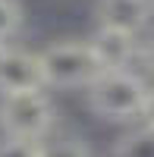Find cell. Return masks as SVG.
<instances>
[{"instance_id": "11", "label": "cell", "mask_w": 154, "mask_h": 157, "mask_svg": "<svg viewBox=\"0 0 154 157\" xmlns=\"http://www.w3.org/2000/svg\"><path fill=\"white\" fill-rule=\"evenodd\" d=\"M142 63H145V66H148V69L154 72V38L142 44Z\"/></svg>"}, {"instance_id": "10", "label": "cell", "mask_w": 154, "mask_h": 157, "mask_svg": "<svg viewBox=\"0 0 154 157\" xmlns=\"http://www.w3.org/2000/svg\"><path fill=\"white\" fill-rule=\"evenodd\" d=\"M0 157H41V141L3 135L0 138Z\"/></svg>"}, {"instance_id": "13", "label": "cell", "mask_w": 154, "mask_h": 157, "mask_svg": "<svg viewBox=\"0 0 154 157\" xmlns=\"http://www.w3.org/2000/svg\"><path fill=\"white\" fill-rule=\"evenodd\" d=\"M0 47H3V44H0Z\"/></svg>"}, {"instance_id": "2", "label": "cell", "mask_w": 154, "mask_h": 157, "mask_svg": "<svg viewBox=\"0 0 154 157\" xmlns=\"http://www.w3.org/2000/svg\"><path fill=\"white\" fill-rule=\"evenodd\" d=\"M41 66L47 88L60 91H85L104 72L98 50L91 41H54L41 50Z\"/></svg>"}, {"instance_id": "5", "label": "cell", "mask_w": 154, "mask_h": 157, "mask_svg": "<svg viewBox=\"0 0 154 157\" xmlns=\"http://www.w3.org/2000/svg\"><path fill=\"white\" fill-rule=\"evenodd\" d=\"M91 47L98 50L104 69H132L135 60H142V44L138 35L110 29V25H98V32L91 38Z\"/></svg>"}, {"instance_id": "3", "label": "cell", "mask_w": 154, "mask_h": 157, "mask_svg": "<svg viewBox=\"0 0 154 157\" xmlns=\"http://www.w3.org/2000/svg\"><path fill=\"white\" fill-rule=\"evenodd\" d=\"M57 123V107L47 88L41 91H19V94H0V132L13 138L44 141Z\"/></svg>"}, {"instance_id": "7", "label": "cell", "mask_w": 154, "mask_h": 157, "mask_svg": "<svg viewBox=\"0 0 154 157\" xmlns=\"http://www.w3.org/2000/svg\"><path fill=\"white\" fill-rule=\"evenodd\" d=\"M110 157H154V123L142 120V126L120 135L110 148Z\"/></svg>"}, {"instance_id": "12", "label": "cell", "mask_w": 154, "mask_h": 157, "mask_svg": "<svg viewBox=\"0 0 154 157\" xmlns=\"http://www.w3.org/2000/svg\"><path fill=\"white\" fill-rule=\"evenodd\" d=\"M145 120L154 123V94H151V107H148V113H145Z\"/></svg>"}, {"instance_id": "4", "label": "cell", "mask_w": 154, "mask_h": 157, "mask_svg": "<svg viewBox=\"0 0 154 157\" xmlns=\"http://www.w3.org/2000/svg\"><path fill=\"white\" fill-rule=\"evenodd\" d=\"M44 82V66L41 54L22 47H0V94H19V91H41Z\"/></svg>"}, {"instance_id": "6", "label": "cell", "mask_w": 154, "mask_h": 157, "mask_svg": "<svg viewBox=\"0 0 154 157\" xmlns=\"http://www.w3.org/2000/svg\"><path fill=\"white\" fill-rule=\"evenodd\" d=\"M98 25L142 35L154 19V0H98Z\"/></svg>"}, {"instance_id": "1", "label": "cell", "mask_w": 154, "mask_h": 157, "mask_svg": "<svg viewBox=\"0 0 154 157\" xmlns=\"http://www.w3.org/2000/svg\"><path fill=\"white\" fill-rule=\"evenodd\" d=\"M151 94L154 88L135 69H104L85 88V107L98 120L132 123V120H145L151 107Z\"/></svg>"}, {"instance_id": "9", "label": "cell", "mask_w": 154, "mask_h": 157, "mask_svg": "<svg viewBox=\"0 0 154 157\" xmlns=\"http://www.w3.org/2000/svg\"><path fill=\"white\" fill-rule=\"evenodd\" d=\"M22 3L19 0H0V44H10L22 29Z\"/></svg>"}, {"instance_id": "8", "label": "cell", "mask_w": 154, "mask_h": 157, "mask_svg": "<svg viewBox=\"0 0 154 157\" xmlns=\"http://www.w3.org/2000/svg\"><path fill=\"white\" fill-rule=\"evenodd\" d=\"M41 157H91V148L79 135H60L41 141Z\"/></svg>"}]
</instances>
